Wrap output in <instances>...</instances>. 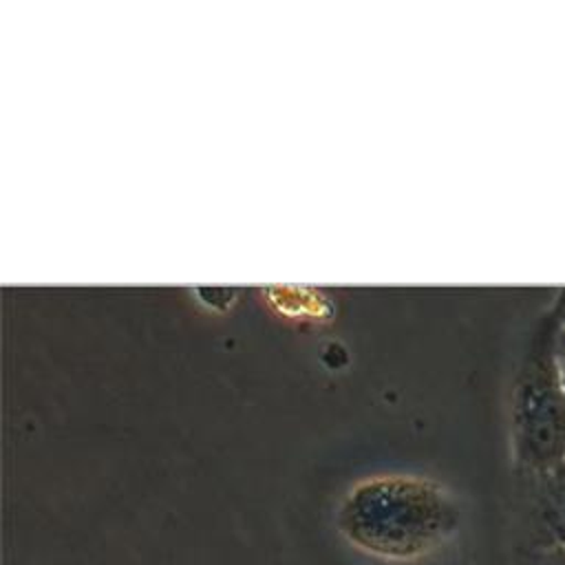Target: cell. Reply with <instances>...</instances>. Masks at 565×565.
Listing matches in <instances>:
<instances>
[{"instance_id": "cell-1", "label": "cell", "mask_w": 565, "mask_h": 565, "mask_svg": "<svg viewBox=\"0 0 565 565\" xmlns=\"http://www.w3.org/2000/svg\"><path fill=\"white\" fill-rule=\"evenodd\" d=\"M452 523L455 508L446 492L419 477L366 479L342 505V525L349 536L384 554H415L444 536Z\"/></svg>"}, {"instance_id": "cell-2", "label": "cell", "mask_w": 565, "mask_h": 565, "mask_svg": "<svg viewBox=\"0 0 565 565\" xmlns=\"http://www.w3.org/2000/svg\"><path fill=\"white\" fill-rule=\"evenodd\" d=\"M558 322L550 316L519 371L512 397L514 452L521 468L543 477L565 463V386L554 349Z\"/></svg>"}, {"instance_id": "cell-3", "label": "cell", "mask_w": 565, "mask_h": 565, "mask_svg": "<svg viewBox=\"0 0 565 565\" xmlns=\"http://www.w3.org/2000/svg\"><path fill=\"white\" fill-rule=\"evenodd\" d=\"M541 481V514L554 539L565 545V463L543 477Z\"/></svg>"}, {"instance_id": "cell-4", "label": "cell", "mask_w": 565, "mask_h": 565, "mask_svg": "<svg viewBox=\"0 0 565 565\" xmlns=\"http://www.w3.org/2000/svg\"><path fill=\"white\" fill-rule=\"evenodd\" d=\"M539 565H565V545L552 543L539 554Z\"/></svg>"}, {"instance_id": "cell-5", "label": "cell", "mask_w": 565, "mask_h": 565, "mask_svg": "<svg viewBox=\"0 0 565 565\" xmlns=\"http://www.w3.org/2000/svg\"><path fill=\"white\" fill-rule=\"evenodd\" d=\"M554 349H556V360H558V369H561V380H563V386H565V324L556 327Z\"/></svg>"}, {"instance_id": "cell-6", "label": "cell", "mask_w": 565, "mask_h": 565, "mask_svg": "<svg viewBox=\"0 0 565 565\" xmlns=\"http://www.w3.org/2000/svg\"><path fill=\"white\" fill-rule=\"evenodd\" d=\"M552 318H554L558 324H565V289L558 294V298H556V302H554Z\"/></svg>"}]
</instances>
